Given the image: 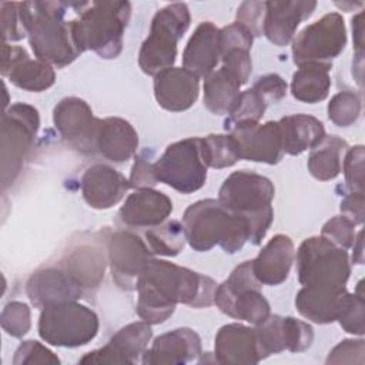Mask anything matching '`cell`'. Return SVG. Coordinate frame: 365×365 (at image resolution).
Returning a JSON list of instances; mask_svg holds the SVG:
<instances>
[{"label": "cell", "mask_w": 365, "mask_h": 365, "mask_svg": "<svg viewBox=\"0 0 365 365\" xmlns=\"http://www.w3.org/2000/svg\"><path fill=\"white\" fill-rule=\"evenodd\" d=\"M215 288V281L207 275L153 258L137 281V314L150 325L161 324L174 314L177 304L192 308L212 305Z\"/></svg>", "instance_id": "obj_1"}, {"label": "cell", "mask_w": 365, "mask_h": 365, "mask_svg": "<svg viewBox=\"0 0 365 365\" xmlns=\"http://www.w3.org/2000/svg\"><path fill=\"white\" fill-rule=\"evenodd\" d=\"M68 3L24 1L20 10L29 43L38 60L64 67L83 51L74 34V20H64Z\"/></svg>", "instance_id": "obj_2"}, {"label": "cell", "mask_w": 365, "mask_h": 365, "mask_svg": "<svg viewBox=\"0 0 365 365\" xmlns=\"http://www.w3.org/2000/svg\"><path fill=\"white\" fill-rule=\"evenodd\" d=\"M181 224L185 241L198 252H205L220 245L227 254H234L250 238L247 218L214 198L191 204L184 211Z\"/></svg>", "instance_id": "obj_3"}, {"label": "cell", "mask_w": 365, "mask_h": 365, "mask_svg": "<svg viewBox=\"0 0 365 365\" xmlns=\"http://www.w3.org/2000/svg\"><path fill=\"white\" fill-rule=\"evenodd\" d=\"M77 13L74 34L80 50H93L103 58L118 57L131 16V4L128 1L80 3Z\"/></svg>", "instance_id": "obj_4"}, {"label": "cell", "mask_w": 365, "mask_h": 365, "mask_svg": "<svg viewBox=\"0 0 365 365\" xmlns=\"http://www.w3.org/2000/svg\"><path fill=\"white\" fill-rule=\"evenodd\" d=\"M297 274L301 285L314 289H346L351 262L346 250L324 237H309L297 251Z\"/></svg>", "instance_id": "obj_5"}, {"label": "cell", "mask_w": 365, "mask_h": 365, "mask_svg": "<svg viewBox=\"0 0 365 365\" xmlns=\"http://www.w3.org/2000/svg\"><path fill=\"white\" fill-rule=\"evenodd\" d=\"M190 21L191 16L185 3L167 4L154 14L150 34L138 53V66L145 74L155 76L173 67L178 40L190 27Z\"/></svg>", "instance_id": "obj_6"}, {"label": "cell", "mask_w": 365, "mask_h": 365, "mask_svg": "<svg viewBox=\"0 0 365 365\" xmlns=\"http://www.w3.org/2000/svg\"><path fill=\"white\" fill-rule=\"evenodd\" d=\"M40 125L37 108L16 103L1 117V187L6 190L20 175Z\"/></svg>", "instance_id": "obj_7"}, {"label": "cell", "mask_w": 365, "mask_h": 365, "mask_svg": "<svg viewBox=\"0 0 365 365\" xmlns=\"http://www.w3.org/2000/svg\"><path fill=\"white\" fill-rule=\"evenodd\" d=\"M261 287L262 284L252 272L251 261H244L222 284L217 285L214 304L231 318L258 325L271 315L269 304L262 295Z\"/></svg>", "instance_id": "obj_8"}, {"label": "cell", "mask_w": 365, "mask_h": 365, "mask_svg": "<svg viewBox=\"0 0 365 365\" xmlns=\"http://www.w3.org/2000/svg\"><path fill=\"white\" fill-rule=\"evenodd\" d=\"M98 327L96 312L76 301L43 308L38 318L40 338L54 346L86 345L96 338Z\"/></svg>", "instance_id": "obj_9"}, {"label": "cell", "mask_w": 365, "mask_h": 365, "mask_svg": "<svg viewBox=\"0 0 365 365\" xmlns=\"http://www.w3.org/2000/svg\"><path fill=\"white\" fill-rule=\"evenodd\" d=\"M207 168L201 151V137H190L170 144L154 163L157 181L181 194L198 191L205 184Z\"/></svg>", "instance_id": "obj_10"}, {"label": "cell", "mask_w": 365, "mask_h": 365, "mask_svg": "<svg viewBox=\"0 0 365 365\" xmlns=\"http://www.w3.org/2000/svg\"><path fill=\"white\" fill-rule=\"evenodd\" d=\"M346 46V29L339 13H328L308 24L292 41L294 63H319L332 66Z\"/></svg>", "instance_id": "obj_11"}, {"label": "cell", "mask_w": 365, "mask_h": 365, "mask_svg": "<svg viewBox=\"0 0 365 365\" xmlns=\"http://www.w3.org/2000/svg\"><path fill=\"white\" fill-rule=\"evenodd\" d=\"M275 188L269 178L251 171L230 174L218 191V201L247 220L272 210Z\"/></svg>", "instance_id": "obj_12"}, {"label": "cell", "mask_w": 365, "mask_h": 365, "mask_svg": "<svg viewBox=\"0 0 365 365\" xmlns=\"http://www.w3.org/2000/svg\"><path fill=\"white\" fill-rule=\"evenodd\" d=\"M53 123L61 138L73 150L91 154L97 151L100 118L94 117L90 106L78 97H66L53 110Z\"/></svg>", "instance_id": "obj_13"}, {"label": "cell", "mask_w": 365, "mask_h": 365, "mask_svg": "<svg viewBox=\"0 0 365 365\" xmlns=\"http://www.w3.org/2000/svg\"><path fill=\"white\" fill-rule=\"evenodd\" d=\"M108 264L113 281L124 291L137 289V281L154 254L137 234L117 231L107 242Z\"/></svg>", "instance_id": "obj_14"}, {"label": "cell", "mask_w": 365, "mask_h": 365, "mask_svg": "<svg viewBox=\"0 0 365 365\" xmlns=\"http://www.w3.org/2000/svg\"><path fill=\"white\" fill-rule=\"evenodd\" d=\"M153 336L150 324L145 321L131 322L118 329L107 345L87 352L78 359L80 364H135L145 352Z\"/></svg>", "instance_id": "obj_15"}, {"label": "cell", "mask_w": 365, "mask_h": 365, "mask_svg": "<svg viewBox=\"0 0 365 365\" xmlns=\"http://www.w3.org/2000/svg\"><path fill=\"white\" fill-rule=\"evenodd\" d=\"M230 134L237 143L240 160L272 165L284 155L278 121L235 125L230 128Z\"/></svg>", "instance_id": "obj_16"}, {"label": "cell", "mask_w": 365, "mask_h": 365, "mask_svg": "<svg viewBox=\"0 0 365 365\" xmlns=\"http://www.w3.org/2000/svg\"><path fill=\"white\" fill-rule=\"evenodd\" d=\"M1 74L19 88L40 93L50 88L56 81L53 67L43 60H33L19 46H9L3 41Z\"/></svg>", "instance_id": "obj_17"}, {"label": "cell", "mask_w": 365, "mask_h": 365, "mask_svg": "<svg viewBox=\"0 0 365 365\" xmlns=\"http://www.w3.org/2000/svg\"><path fill=\"white\" fill-rule=\"evenodd\" d=\"M26 292L36 308L77 301L83 297L84 289L63 269L43 268L36 271L26 284Z\"/></svg>", "instance_id": "obj_18"}, {"label": "cell", "mask_w": 365, "mask_h": 365, "mask_svg": "<svg viewBox=\"0 0 365 365\" xmlns=\"http://www.w3.org/2000/svg\"><path fill=\"white\" fill-rule=\"evenodd\" d=\"M84 201L96 210H107L123 200L131 188L130 181L117 170L106 164L88 167L80 180Z\"/></svg>", "instance_id": "obj_19"}, {"label": "cell", "mask_w": 365, "mask_h": 365, "mask_svg": "<svg viewBox=\"0 0 365 365\" xmlns=\"http://www.w3.org/2000/svg\"><path fill=\"white\" fill-rule=\"evenodd\" d=\"M200 77L184 67H170L154 76V96L167 111H185L198 98Z\"/></svg>", "instance_id": "obj_20"}, {"label": "cell", "mask_w": 365, "mask_h": 365, "mask_svg": "<svg viewBox=\"0 0 365 365\" xmlns=\"http://www.w3.org/2000/svg\"><path fill=\"white\" fill-rule=\"evenodd\" d=\"M317 7V1H265L262 34L275 46H287L301 21L307 20Z\"/></svg>", "instance_id": "obj_21"}, {"label": "cell", "mask_w": 365, "mask_h": 365, "mask_svg": "<svg viewBox=\"0 0 365 365\" xmlns=\"http://www.w3.org/2000/svg\"><path fill=\"white\" fill-rule=\"evenodd\" d=\"M201 355V338L190 328H177L157 336L143 354L145 365L187 364Z\"/></svg>", "instance_id": "obj_22"}, {"label": "cell", "mask_w": 365, "mask_h": 365, "mask_svg": "<svg viewBox=\"0 0 365 365\" xmlns=\"http://www.w3.org/2000/svg\"><path fill=\"white\" fill-rule=\"evenodd\" d=\"M295 258L294 242L288 235H274L251 261L252 272L262 285H279L288 278Z\"/></svg>", "instance_id": "obj_23"}, {"label": "cell", "mask_w": 365, "mask_h": 365, "mask_svg": "<svg viewBox=\"0 0 365 365\" xmlns=\"http://www.w3.org/2000/svg\"><path fill=\"white\" fill-rule=\"evenodd\" d=\"M173 212V201L161 191L153 188L137 190L130 194L120 208V218L130 227H155L163 224Z\"/></svg>", "instance_id": "obj_24"}, {"label": "cell", "mask_w": 365, "mask_h": 365, "mask_svg": "<svg viewBox=\"0 0 365 365\" xmlns=\"http://www.w3.org/2000/svg\"><path fill=\"white\" fill-rule=\"evenodd\" d=\"M215 361L220 364H257L262 361L255 328L227 324L215 335Z\"/></svg>", "instance_id": "obj_25"}, {"label": "cell", "mask_w": 365, "mask_h": 365, "mask_svg": "<svg viewBox=\"0 0 365 365\" xmlns=\"http://www.w3.org/2000/svg\"><path fill=\"white\" fill-rule=\"evenodd\" d=\"M220 60V29L211 21H202L197 26L184 48L182 67L198 77H205L215 70Z\"/></svg>", "instance_id": "obj_26"}, {"label": "cell", "mask_w": 365, "mask_h": 365, "mask_svg": "<svg viewBox=\"0 0 365 365\" xmlns=\"http://www.w3.org/2000/svg\"><path fill=\"white\" fill-rule=\"evenodd\" d=\"M138 147V134L124 118H100L97 134V151L113 163H125Z\"/></svg>", "instance_id": "obj_27"}, {"label": "cell", "mask_w": 365, "mask_h": 365, "mask_svg": "<svg viewBox=\"0 0 365 365\" xmlns=\"http://www.w3.org/2000/svg\"><path fill=\"white\" fill-rule=\"evenodd\" d=\"M282 150L289 155H299L315 148L325 137L324 124L308 114H291L278 120Z\"/></svg>", "instance_id": "obj_28"}, {"label": "cell", "mask_w": 365, "mask_h": 365, "mask_svg": "<svg viewBox=\"0 0 365 365\" xmlns=\"http://www.w3.org/2000/svg\"><path fill=\"white\" fill-rule=\"evenodd\" d=\"M346 292L302 287L295 297V307L304 318L315 324H331L338 319Z\"/></svg>", "instance_id": "obj_29"}, {"label": "cell", "mask_w": 365, "mask_h": 365, "mask_svg": "<svg viewBox=\"0 0 365 365\" xmlns=\"http://www.w3.org/2000/svg\"><path fill=\"white\" fill-rule=\"evenodd\" d=\"M61 268L84 291L97 288L104 278L106 257L98 247L80 245L67 254Z\"/></svg>", "instance_id": "obj_30"}, {"label": "cell", "mask_w": 365, "mask_h": 365, "mask_svg": "<svg viewBox=\"0 0 365 365\" xmlns=\"http://www.w3.org/2000/svg\"><path fill=\"white\" fill-rule=\"evenodd\" d=\"M332 66L319 63H307L298 66L292 76L291 93L294 98L302 103L315 104L328 97L331 88L329 70Z\"/></svg>", "instance_id": "obj_31"}, {"label": "cell", "mask_w": 365, "mask_h": 365, "mask_svg": "<svg viewBox=\"0 0 365 365\" xmlns=\"http://www.w3.org/2000/svg\"><path fill=\"white\" fill-rule=\"evenodd\" d=\"M348 143L338 135L325 137L308 157V171L319 181L334 180L342 170Z\"/></svg>", "instance_id": "obj_32"}, {"label": "cell", "mask_w": 365, "mask_h": 365, "mask_svg": "<svg viewBox=\"0 0 365 365\" xmlns=\"http://www.w3.org/2000/svg\"><path fill=\"white\" fill-rule=\"evenodd\" d=\"M241 84L224 68L204 77V106L212 114H230L240 96Z\"/></svg>", "instance_id": "obj_33"}, {"label": "cell", "mask_w": 365, "mask_h": 365, "mask_svg": "<svg viewBox=\"0 0 365 365\" xmlns=\"http://www.w3.org/2000/svg\"><path fill=\"white\" fill-rule=\"evenodd\" d=\"M145 242L154 255L175 257L184 248L182 224L177 220L165 221L145 231Z\"/></svg>", "instance_id": "obj_34"}, {"label": "cell", "mask_w": 365, "mask_h": 365, "mask_svg": "<svg viewBox=\"0 0 365 365\" xmlns=\"http://www.w3.org/2000/svg\"><path fill=\"white\" fill-rule=\"evenodd\" d=\"M201 151L207 167L225 168L234 165L238 160V147L231 134H210L201 137Z\"/></svg>", "instance_id": "obj_35"}, {"label": "cell", "mask_w": 365, "mask_h": 365, "mask_svg": "<svg viewBox=\"0 0 365 365\" xmlns=\"http://www.w3.org/2000/svg\"><path fill=\"white\" fill-rule=\"evenodd\" d=\"M265 108L267 103L252 87L241 91L234 108L230 113V118L225 121V128L230 130L241 124L259 123L265 113Z\"/></svg>", "instance_id": "obj_36"}, {"label": "cell", "mask_w": 365, "mask_h": 365, "mask_svg": "<svg viewBox=\"0 0 365 365\" xmlns=\"http://www.w3.org/2000/svg\"><path fill=\"white\" fill-rule=\"evenodd\" d=\"M361 97L355 91L336 93L328 103V118L338 127H349L359 118Z\"/></svg>", "instance_id": "obj_37"}, {"label": "cell", "mask_w": 365, "mask_h": 365, "mask_svg": "<svg viewBox=\"0 0 365 365\" xmlns=\"http://www.w3.org/2000/svg\"><path fill=\"white\" fill-rule=\"evenodd\" d=\"M255 334L262 359L285 351L281 315H269L264 322L255 325Z\"/></svg>", "instance_id": "obj_38"}, {"label": "cell", "mask_w": 365, "mask_h": 365, "mask_svg": "<svg viewBox=\"0 0 365 365\" xmlns=\"http://www.w3.org/2000/svg\"><path fill=\"white\" fill-rule=\"evenodd\" d=\"M284 346L291 352L307 351L314 341V329L309 324L294 317H282Z\"/></svg>", "instance_id": "obj_39"}, {"label": "cell", "mask_w": 365, "mask_h": 365, "mask_svg": "<svg viewBox=\"0 0 365 365\" xmlns=\"http://www.w3.org/2000/svg\"><path fill=\"white\" fill-rule=\"evenodd\" d=\"M0 322L6 334L14 338H21L30 331L31 327V314L29 305L20 301L9 302L1 311Z\"/></svg>", "instance_id": "obj_40"}, {"label": "cell", "mask_w": 365, "mask_h": 365, "mask_svg": "<svg viewBox=\"0 0 365 365\" xmlns=\"http://www.w3.org/2000/svg\"><path fill=\"white\" fill-rule=\"evenodd\" d=\"M364 295L358 294H349L346 292L342 309L338 317V322L342 327L345 332L354 334V335H364L365 325H364Z\"/></svg>", "instance_id": "obj_41"}, {"label": "cell", "mask_w": 365, "mask_h": 365, "mask_svg": "<svg viewBox=\"0 0 365 365\" xmlns=\"http://www.w3.org/2000/svg\"><path fill=\"white\" fill-rule=\"evenodd\" d=\"M321 237L336 245L338 248L348 250L355 240V224L345 215H336L328 220L322 230Z\"/></svg>", "instance_id": "obj_42"}, {"label": "cell", "mask_w": 365, "mask_h": 365, "mask_svg": "<svg viewBox=\"0 0 365 365\" xmlns=\"http://www.w3.org/2000/svg\"><path fill=\"white\" fill-rule=\"evenodd\" d=\"M0 19L3 41H19L27 36L20 10V3H0Z\"/></svg>", "instance_id": "obj_43"}, {"label": "cell", "mask_w": 365, "mask_h": 365, "mask_svg": "<svg viewBox=\"0 0 365 365\" xmlns=\"http://www.w3.org/2000/svg\"><path fill=\"white\" fill-rule=\"evenodd\" d=\"M342 170L349 191L364 192V145L348 148L342 161Z\"/></svg>", "instance_id": "obj_44"}, {"label": "cell", "mask_w": 365, "mask_h": 365, "mask_svg": "<svg viewBox=\"0 0 365 365\" xmlns=\"http://www.w3.org/2000/svg\"><path fill=\"white\" fill-rule=\"evenodd\" d=\"M14 365H33V364H60V359L57 355H54L47 346L43 344L34 341V339H27L23 341L19 348L14 352L13 358Z\"/></svg>", "instance_id": "obj_45"}, {"label": "cell", "mask_w": 365, "mask_h": 365, "mask_svg": "<svg viewBox=\"0 0 365 365\" xmlns=\"http://www.w3.org/2000/svg\"><path fill=\"white\" fill-rule=\"evenodd\" d=\"M221 61H222L221 68L230 73L241 86H244L248 81L252 70L250 50L230 48L221 54Z\"/></svg>", "instance_id": "obj_46"}, {"label": "cell", "mask_w": 365, "mask_h": 365, "mask_svg": "<svg viewBox=\"0 0 365 365\" xmlns=\"http://www.w3.org/2000/svg\"><path fill=\"white\" fill-rule=\"evenodd\" d=\"M265 1H244L237 10V23L244 26L254 37L262 34Z\"/></svg>", "instance_id": "obj_47"}, {"label": "cell", "mask_w": 365, "mask_h": 365, "mask_svg": "<svg viewBox=\"0 0 365 365\" xmlns=\"http://www.w3.org/2000/svg\"><path fill=\"white\" fill-rule=\"evenodd\" d=\"M364 339H344L328 355L327 364H364Z\"/></svg>", "instance_id": "obj_48"}, {"label": "cell", "mask_w": 365, "mask_h": 365, "mask_svg": "<svg viewBox=\"0 0 365 365\" xmlns=\"http://www.w3.org/2000/svg\"><path fill=\"white\" fill-rule=\"evenodd\" d=\"M252 88L264 98V101L268 106V104L278 103L279 100H282L287 94L288 86L281 76L271 73V74L258 77L257 81L254 83Z\"/></svg>", "instance_id": "obj_49"}, {"label": "cell", "mask_w": 365, "mask_h": 365, "mask_svg": "<svg viewBox=\"0 0 365 365\" xmlns=\"http://www.w3.org/2000/svg\"><path fill=\"white\" fill-rule=\"evenodd\" d=\"M220 40H221V54L230 48H245L251 50L254 36L240 23H232L220 29Z\"/></svg>", "instance_id": "obj_50"}, {"label": "cell", "mask_w": 365, "mask_h": 365, "mask_svg": "<svg viewBox=\"0 0 365 365\" xmlns=\"http://www.w3.org/2000/svg\"><path fill=\"white\" fill-rule=\"evenodd\" d=\"M128 181L131 188H135V190L153 188L158 182L154 173V164L150 163L143 155H137L134 165L131 168Z\"/></svg>", "instance_id": "obj_51"}, {"label": "cell", "mask_w": 365, "mask_h": 365, "mask_svg": "<svg viewBox=\"0 0 365 365\" xmlns=\"http://www.w3.org/2000/svg\"><path fill=\"white\" fill-rule=\"evenodd\" d=\"M341 212L346 218H349L355 225L362 224L364 214V192H349L341 201Z\"/></svg>", "instance_id": "obj_52"}, {"label": "cell", "mask_w": 365, "mask_h": 365, "mask_svg": "<svg viewBox=\"0 0 365 365\" xmlns=\"http://www.w3.org/2000/svg\"><path fill=\"white\" fill-rule=\"evenodd\" d=\"M352 36H354V46H355V57L364 56V13H358L352 17Z\"/></svg>", "instance_id": "obj_53"}, {"label": "cell", "mask_w": 365, "mask_h": 365, "mask_svg": "<svg viewBox=\"0 0 365 365\" xmlns=\"http://www.w3.org/2000/svg\"><path fill=\"white\" fill-rule=\"evenodd\" d=\"M362 231H359L358 232V235L355 237V240H354V244H352V247H354V254H352V261L355 262V264H362L364 262V241H362Z\"/></svg>", "instance_id": "obj_54"}, {"label": "cell", "mask_w": 365, "mask_h": 365, "mask_svg": "<svg viewBox=\"0 0 365 365\" xmlns=\"http://www.w3.org/2000/svg\"><path fill=\"white\" fill-rule=\"evenodd\" d=\"M338 7H342L344 10H348V7H355V6H358V7H361L362 6V3H358V4H355V3H335Z\"/></svg>", "instance_id": "obj_55"}]
</instances>
